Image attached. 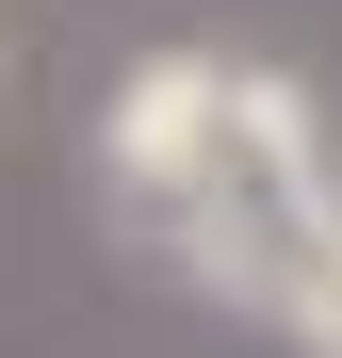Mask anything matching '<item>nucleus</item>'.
<instances>
[{"label":"nucleus","mask_w":342,"mask_h":358,"mask_svg":"<svg viewBox=\"0 0 342 358\" xmlns=\"http://www.w3.org/2000/svg\"><path fill=\"white\" fill-rule=\"evenodd\" d=\"M277 342H294V358H342V228L310 245V277H294V310H277Z\"/></svg>","instance_id":"nucleus-3"},{"label":"nucleus","mask_w":342,"mask_h":358,"mask_svg":"<svg viewBox=\"0 0 342 358\" xmlns=\"http://www.w3.org/2000/svg\"><path fill=\"white\" fill-rule=\"evenodd\" d=\"M212 114H228V49H147V66L98 98V196L131 212V245H163V228L196 212Z\"/></svg>","instance_id":"nucleus-2"},{"label":"nucleus","mask_w":342,"mask_h":358,"mask_svg":"<svg viewBox=\"0 0 342 358\" xmlns=\"http://www.w3.org/2000/svg\"><path fill=\"white\" fill-rule=\"evenodd\" d=\"M326 228H342V179H326V114H310V82H294V66H228L196 212L163 228V261H180L212 310H261V326H277Z\"/></svg>","instance_id":"nucleus-1"}]
</instances>
